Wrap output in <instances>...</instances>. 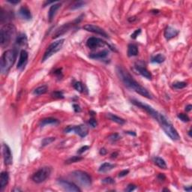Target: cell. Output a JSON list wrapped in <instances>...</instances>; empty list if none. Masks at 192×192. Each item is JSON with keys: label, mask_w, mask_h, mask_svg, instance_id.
<instances>
[{"label": "cell", "mask_w": 192, "mask_h": 192, "mask_svg": "<svg viewBox=\"0 0 192 192\" xmlns=\"http://www.w3.org/2000/svg\"><path fill=\"white\" fill-rule=\"evenodd\" d=\"M117 74L120 80L123 83V84L128 88L131 90L140 94L142 96H144L147 99H152V95L146 88L141 86L138 82L134 79V77L131 75L130 73L123 66L117 67Z\"/></svg>", "instance_id": "6da1fadb"}, {"label": "cell", "mask_w": 192, "mask_h": 192, "mask_svg": "<svg viewBox=\"0 0 192 192\" xmlns=\"http://www.w3.org/2000/svg\"><path fill=\"white\" fill-rule=\"evenodd\" d=\"M156 121L159 123L161 128L163 129L164 131L165 132L167 135L170 138L173 140H179L180 139V136L177 131L176 130L175 128L173 126L170 122L163 115V114H159L158 117L156 120Z\"/></svg>", "instance_id": "7a4b0ae2"}, {"label": "cell", "mask_w": 192, "mask_h": 192, "mask_svg": "<svg viewBox=\"0 0 192 192\" xmlns=\"http://www.w3.org/2000/svg\"><path fill=\"white\" fill-rule=\"evenodd\" d=\"M17 56V50L16 49L6 50L2 54L1 57V71L3 74H6L11 67L14 65Z\"/></svg>", "instance_id": "3957f363"}, {"label": "cell", "mask_w": 192, "mask_h": 192, "mask_svg": "<svg viewBox=\"0 0 192 192\" xmlns=\"http://www.w3.org/2000/svg\"><path fill=\"white\" fill-rule=\"evenodd\" d=\"M16 33V28L11 23H7L1 29V46L5 47L10 44Z\"/></svg>", "instance_id": "277c9868"}, {"label": "cell", "mask_w": 192, "mask_h": 192, "mask_svg": "<svg viewBox=\"0 0 192 192\" xmlns=\"http://www.w3.org/2000/svg\"><path fill=\"white\" fill-rule=\"evenodd\" d=\"M72 178H74L77 182L82 186L89 187L92 184V179L91 176L86 172L82 170L73 171L71 173Z\"/></svg>", "instance_id": "5b68a950"}, {"label": "cell", "mask_w": 192, "mask_h": 192, "mask_svg": "<svg viewBox=\"0 0 192 192\" xmlns=\"http://www.w3.org/2000/svg\"><path fill=\"white\" fill-rule=\"evenodd\" d=\"M64 41H65V39H60L52 43V44L47 47L45 53H44V56H43L42 58V62H45V61L47 60V59H48L50 56H52L53 54L59 52V50L62 49V46H63Z\"/></svg>", "instance_id": "8992f818"}, {"label": "cell", "mask_w": 192, "mask_h": 192, "mask_svg": "<svg viewBox=\"0 0 192 192\" xmlns=\"http://www.w3.org/2000/svg\"><path fill=\"white\" fill-rule=\"evenodd\" d=\"M51 173V169L48 167H41L32 176V180L36 183H41L45 181Z\"/></svg>", "instance_id": "52a82bcc"}, {"label": "cell", "mask_w": 192, "mask_h": 192, "mask_svg": "<svg viewBox=\"0 0 192 192\" xmlns=\"http://www.w3.org/2000/svg\"><path fill=\"white\" fill-rule=\"evenodd\" d=\"M131 103L133 104V105H134L135 106H137V107H138V108H141V109L144 110V111H145L146 112L149 114V115L151 116V117H152V118H154L155 120H157L158 117V115L160 113H158V111H156L153 108H152L151 106L146 105V104L143 103V102H140V101L136 100V99H132V100H131Z\"/></svg>", "instance_id": "ba28073f"}, {"label": "cell", "mask_w": 192, "mask_h": 192, "mask_svg": "<svg viewBox=\"0 0 192 192\" xmlns=\"http://www.w3.org/2000/svg\"><path fill=\"white\" fill-rule=\"evenodd\" d=\"M88 127L86 125H80L75 126H68L65 129V133L74 132L76 134H78L80 137H84L88 134Z\"/></svg>", "instance_id": "9c48e42d"}, {"label": "cell", "mask_w": 192, "mask_h": 192, "mask_svg": "<svg viewBox=\"0 0 192 192\" xmlns=\"http://www.w3.org/2000/svg\"><path fill=\"white\" fill-rule=\"evenodd\" d=\"M86 45L90 49H96L99 48V47H104L105 45H108L109 44L105 41L104 40L101 39V38H95V37H92V38H89V39L86 41Z\"/></svg>", "instance_id": "30bf717a"}, {"label": "cell", "mask_w": 192, "mask_h": 192, "mask_svg": "<svg viewBox=\"0 0 192 192\" xmlns=\"http://www.w3.org/2000/svg\"><path fill=\"white\" fill-rule=\"evenodd\" d=\"M58 183L59 185L64 189V190L67 191H71V192H80V189L77 187L76 185H74L73 182H71L66 181V180L59 179L58 180Z\"/></svg>", "instance_id": "8fae6325"}, {"label": "cell", "mask_w": 192, "mask_h": 192, "mask_svg": "<svg viewBox=\"0 0 192 192\" xmlns=\"http://www.w3.org/2000/svg\"><path fill=\"white\" fill-rule=\"evenodd\" d=\"M83 29L85 30L88 31V32H92V33L97 34V35H102V36L105 37V38H108V35L103 29L95 25L92 24H86L83 26Z\"/></svg>", "instance_id": "7c38bea8"}, {"label": "cell", "mask_w": 192, "mask_h": 192, "mask_svg": "<svg viewBox=\"0 0 192 192\" xmlns=\"http://www.w3.org/2000/svg\"><path fill=\"white\" fill-rule=\"evenodd\" d=\"M2 155L4 162L6 165H11L13 163V157L11 149L6 143L2 144Z\"/></svg>", "instance_id": "4fadbf2b"}, {"label": "cell", "mask_w": 192, "mask_h": 192, "mask_svg": "<svg viewBox=\"0 0 192 192\" xmlns=\"http://www.w3.org/2000/svg\"><path fill=\"white\" fill-rule=\"evenodd\" d=\"M72 24H71V23H65V24L62 25L60 27L58 28L56 30V32H54V34H53V38H59V36H62V35H65L67 32H68V31L70 30V29H71V26H72Z\"/></svg>", "instance_id": "5bb4252c"}, {"label": "cell", "mask_w": 192, "mask_h": 192, "mask_svg": "<svg viewBox=\"0 0 192 192\" xmlns=\"http://www.w3.org/2000/svg\"><path fill=\"white\" fill-rule=\"evenodd\" d=\"M28 60V53L25 50H22L20 53V57H19L18 62H17V68L18 69L23 68Z\"/></svg>", "instance_id": "9a60e30c"}, {"label": "cell", "mask_w": 192, "mask_h": 192, "mask_svg": "<svg viewBox=\"0 0 192 192\" xmlns=\"http://www.w3.org/2000/svg\"><path fill=\"white\" fill-rule=\"evenodd\" d=\"M179 34V31L171 26H167L164 30V38L167 40H170L175 38Z\"/></svg>", "instance_id": "2e32d148"}, {"label": "cell", "mask_w": 192, "mask_h": 192, "mask_svg": "<svg viewBox=\"0 0 192 192\" xmlns=\"http://www.w3.org/2000/svg\"><path fill=\"white\" fill-rule=\"evenodd\" d=\"M18 13H19V15H20V17H21L22 19H23V20H31L32 17L30 10H29V8L26 6L21 7V8H20V10H19Z\"/></svg>", "instance_id": "e0dca14e"}, {"label": "cell", "mask_w": 192, "mask_h": 192, "mask_svg": "<svg viewBox=\"0 0 192 192\" xmlns=\"http://www.w3.org/2000/svg\"><path fill=\"white\" fill-rule=\"evenodd\" d=\"M136 69L137 70V71L139 72L140 74L144 77L145 78L148 79V80H152V75L150 73V71L149 70H147L146 68L143 67V65H136Z\"/></svg>", "instance_id": "ac0fdd59"}, {"label": "cell", "mask_w": 192, "mask_h": 192, "mask_svg": "<svg viewBox=\"0 0 192 192\" xmlns=\"http://www.w3.org/2000/svg\"><path fill=\"white\" fill-rule=\"evenodd\" d=\"M60 7H61V3H59V2H57V3H54L53 5H52L51 6H50V10H49V12H48L49 21L51 22L52 20H53V18H54L56 12H57L58 10L60 8Z\"/></svg>", "instance_id": "d6986e66"}, {"label": "cell", "mask_w": 192, "mask_h": 192, "mask_svg": "<svg viewBox=\"0 0 192 192\" xmlns=\"http://www.w3.org/2000/svg\"><path fill=\"white\" fill-rule=\"evenodd\" d=\"M8 180H9V176H8V173L6 171H4L0 175V189L3 190L8 183Z\"/></svg>", "instance_id": "ffe728a7"}, {"label": "cell", "mask_w": 192, "mask_h": 192, "mask_svg": "<svg viewBox=\"0 0 192 192\" xmlns=\"http://www.w3.org/2000/svg\"><path fill=\"white\" fill-rule=\"evenodd\" d=\"M109 54V52L107 50H104L102 51L98 52L95 53H91L89 55V58L93 59H105Z\"/></svg>", "instance_id": "44dd1931"}, {"label": "cell", "mask_w": 192, "mask_h": 192, "mask_svg": "<svg viewBox=\"0 0 192 192\" xmlns=\"http://www.w3.org/2000/svg\"><path fill=\"white\" fill-rule=\"evenodd\" d=\"M26 43H27V37L26 34L20 33L16 39V45L17 46V48L19 47H23L26 45Z\"/></svg>", "instance_id": "7402d4cb"}, {"label": "cell", "mask_w": 192, "mask_h": 192, "mask_svg": "<svg viewBox=\"0 0 192 192\" xmlns=\"http://www.w3.org/2000/svg\"><path fill=\"white\" fill-rule=\"evenodd\" d=\"M57 124H59V121H58L56 119L52 118V117L43 119V120L40 122V126H41V127H44V126H47V125H57Z\"/></svg>", "instance_id": "603a6c76"}, {"label": "cell", "mask_w": 192, "mask_h": 192, "mask_svg": "<svg viewBox=\"0 0 192 192\" xmlns=\"http://www.w3.org/2000/svg\"><path fill=\"white\" fill-rule=\"evenodd\" d=\"M138 54V48L136 44H131L128 47V56L129 57L135 56Z\"/></svg>", "instance_id": "cb8c5ba5"}, {"label": "cell", "mask_w": 192, "mask_h": 192, "mask_svg": "<svg viewBox=\"0 0 192 192\" xmlns=\"http://www.w3.org/2000/svg\"><path fill=\"white\" fill-rule=\"evenodd\" d=\"M107 117L111 120V121L114 122V123H117V124L120 125H124L126 123V120L123 118H120V117H117V116L114 115V114H107Z\"/></svg>", "instance_id": "d4e9b609"}, {"label": "cell", "mask_w": 192, "mask_h": 192, "mask_svg": "<svg viewBox=\"0 0 192 192\" xmlns=\"http://www.w3.org/2000/svg\"><path fill=\"white\" fill-rule=\"evenodd\" d=\"M153 161H154L155 164L157 165L158 167H160L161 169H167V164L165 162V161L164 159H162L160 157H155L153 159Z\"/></svg>", "instance_id": "484cf974"}, {"label": "cell", "mask_w": 192, "mask_h": 192, "mask_svg": "<svg viewBox=\"0 0 192 192\" xmlns=\"http://www.w3.org/2000/svg\"><path fill=\"white\" fill-rule=\"evenodd\" d=\"M114 167H115V165L114 164H112L111 163H107L106 162V163H104L101 165L100 167H99V171L101 173L108 172V171L111 170Z\"/></svg>", "instance_id": "4316f807"}, {"label": "cell", "mask_w": 192, "mask_h": 192, "mask_svg": "<svg viewBox=\"0 0 192 192\" xmlns=\"http://www.w3.org/2000/svg\"><path fill=\"white\" fill-rule=\"evenodd\" d=\"M1 15H0V20H1V23H4L5 21L10 20L12 17L11 12H8V11H5L3 8L1 10Z\"/></svg>", "instance_id": "83f0119b"}, {"label": "cell", "mask_w": 192, "mask_h": 192, "mask_svg": "<svg viewBox=\"0 0 192 192\" xmlns=\"http://www.w3.org/2000/svg\"><path fill=\"white\" fill-rule=\"evenodd\" d=\"M48 90V87L46 85H44V86H39V87L36 88L35 90L33 91V95H44Z\"/></svg>", "instance_id": "f1b7e54d"}, {"label": "cell", "mask_w": 192, "mask_h": 192, "mask_svg": "<svg viewBox=\"0 0 192 192\" xmlns=\"http://www.w3.org/2000/svg\"><path fill=\"white\" fill-rule=\"evenodd\" d=\"M165 60V56H164L163 54H161V53H158V54L155 55V56H152L151 59V62L152 63H158L161 64L162 62H164Z\"/></svg>", "instance_id": "f546056e"}, {"label": "cell", "mask_w": 192, "mask_h": 192, "mask_svg": "<svg viewBox=\"0 0 192 192\" xmlns=\"http://www.w3.org/2000/svg\"><path fill=\"white\" fill-rule=\"evenodd\" d=\"M82 159H83V158L80 157V156H72V157L69 158L68 160L65 161V163L68 164L73 163H77V162H79L80 161H81Z\"/></svg>", "instance_id": "4dcf8cb0"}, {"label": "cell", "mask_w": 192, "mask_h": 192, "mask_svg": "<svg viewBox=\"0 0 192 192\" xmlns=\"http://www.w3.org/2000/svg\"><path fill=\"white\" fill-rule=\"evenodd\" d=\"M187 86V83L185 82H179L177 81L173 83V87L176 89H184L185 87Z\"/></svg>", "instance_id": "1f68e13d"}, {"label": "cell", "mask_w": 192, "mask_h": 192, "mask_svg": "<svg viewBox=\"0 0 192 192\" xmlns=\"http://www.w3.org/2000/svg\"><path fill=\"white\" fill-rule=\"evenodd\" d=\"M86 5V2H83V1H77V2H75L71 7V9L74 10L77 9V8H80L82 7H83Z\"/></svg>", "instance_id": "d6a6232c"}, {"label": "cell", "mask_w": 192, "mask_h": 192, "mask_svg": "<svg viewBox=\"0 0 192 192\" xmlns=\"http://www.w3.org/2000/svg\"><path fill=\"white\" fill-rule=\"evenodd\" d=\"M56 140V138L55 137H46L44 138V139L42 140V141H41V146H46L49 145V144L52 143L53 142V141Z\"/></svg>", "instance_id": "836d02e7"}, {"label": "cell", "mask_w": 192, "mask_h": 192, "mask_svg": "<svg viewBox=\"0 0 192 192\" xmlns=\"http://www.w3.org/2000/svg\"><path fill=\"white\" fill-rule=\"evenodd\" d=\"M178 118L181 121L184 122V123H188V122L190 121V118H189L187 114H179L178 115Z\"/></svg>", "instance_id": "e575fe53"}, {"label": "cell", "mask_w": 192, "mask_h": 192, "mask_svg": "<svg viewBox=\"0 0 192 192\" xmlns=\"http://www.w3.org/2000/svg\"><path fill=\"white\" fill-rule=\"evenodd\" d=\"M120 138H121V137L119 134H111L108 137V139L111 141H112V142H116V141L120 140Z\"/></svg>", "instance_id": "d590c367"}, {"label": "cell", "mask_w": 192, "mask_h": 192, "mask_svg": "<svg viewBox=\"0 0 192 192\" xmlns=\"http://www.w3.org/2000/svg\"><path fill=\"white\" fill-rule=\"evenodd\" d=\"M52 96L55 99H64V95L62 93V92L60 91H56V92H53Z\"/></svg>", "instance_id": "8d00e7d4"}, {"label": "cell", "mask_w": 192, "mask_h": 192, "mask_svg": "<svg viewBox=\"0 0 192 192\" xmlns=\"http://www.w3.org/2000/svg\"><path fill=\"white\" fill-rule=\"evenodd\" d=\"M74 89L77 91V92H83V84L80 83V82H77V83H75V84L74 85Z\"/></svg>", "instance_id": "74e56055"}, {"label": "cell", "mask_w": 192, "mask_h": 192, "mask_svg": "<svg viewBox=\"0 0 192 192\" xmlns=\"http://www.w3.org/2000/svg\"><path fill=\"white\" fill-rule=\"evenodd\" d=\"M115 182V181H114V179H112L111 177H107V178L104 179H102V183H104V184H114V183Z\"/></svg>", "instance_id": "f35d334b"}, {"label": "cell", "mask_w": 192, "mask_h": 192, "mask_svg": "<svg viewBox=\"0 0 192 192\" xmlns=\"http://www.w3.org/2000/svg\"><path fill=\"white\" fill-rule=\"evenodd\" d=\"M140 33H141V29H137V30H135L134 32L131 34V38H133V39H136V38H137L138 35H139Z\"/></svg>", "instance_id": "ab89813d"}, {"label": "cell", "mask_w": 192, "mask_h": 192, "mask_svg": "<svg viewBox=\"0 0 192 192\" xmlns=\"http://www.w3.org/2000/svg\"><path fill=\"white\" fill-rule=\"evenodd\" d=\"M89 148H90V147H89V146H82L81 148L79 149L78 151H77V153H78V154H82V153H83L84 152H86V150L89 149Z\"/></svg>", "instance_id": "60d3db41"}, {"label": "cell", "mask_w": 192, "mask_h": 192, "mask_svg": "<svg viewBox=\"0 0 192 192\" xmlns=\"http://www.w3.org/2000/svg\"><path fill=\"white\" fill-rule=\"evenodd\" d=\"M89 124L90 125V126L92 128H95L96 126H97L98 123H97V121H96L95 119H90L89 121Z\"/></svg>", "instance_id": "b9f144b4"}, {"label": "cell", "mask_w": 192, "mask_h": 192, "mask_svg": "<svg viewBox=\"0 0 192 192\" xmlns=\"http://www.w3.org/2000/svg\"><path fill=\"white\" fill-rule=\"evenodd\" d=\"M136 188V185H132V184H130L128 185L127 188L126 189V191H134V189Z\"/></svg>", "instance_id": "7bdbcfd3"}, {"label": "cell", "mask_w": 192, "mask_h": 192, "mask_svg": "<svg viewBox=\"0 0 192 192\" xmlns=\"http://www.w3.org/2000/svg\"><path fill=\"white\" fill-rule=\"evenodd\" d=\"M129 173V170H124L121 171V172L119 173V176L120 177H124L126 176H127L128 174Z\"/></svg>", "instance_id": "ee69618b"}, {"label": "cell", "mask_w": 192, "mask_h": 192, "mask_svg": "<svg viewBox=\"0 0 192 192\" xmlns=\"http://www.w3.org/2000/svg\"><path fill=\"white\" fill-rule=\"evenodd\" d=\"M73 108H74V111H75L76 113H80V111H81V109H80V106H79L78 105H73Z\"/></svg>", "instance_id": "f6af8a7d"}, {"label": "cell", "mask_w": 192, "mask_h": 192, "mask_svg": "<svg viewBox=\"0 0 192 192\" xmlns=\"http://www.w3.org/2000/svg\"><path fill=\"white\" fill-rule=\"evenodd\" d=\"M54 74H56V75H57V76H59V77H62V69H61V68H58V69H56V71H55V72H54Z\"/></svg>", "instance_id": "bcb514c9"}, {"label": "cell", "mask_w": 192, "mask_h": 192, "mask_svg": "<svg viewBox=\"0 0 192 192\" xmlns=\"http://www.w3.org/2000/svg\"><path fill=\"white\" fill-rule=\"evenodd\" d=\"M107 153H108V151L106 150V149L103 148V149H102L100 150V154L102 155H106Z\"/></svg>", "instance_id": "7dc6e473"}, {"label": "cell", "mask_w": 192, "mask_h": 192, "mask_svg": "<svg viewBox=\"0 0 192 192\" xmlns=\"http://www.w3.org/2000/svg\"><path fill=\"white\" fill-rule=\"evenodd\" d=\"M8 2H9V3L11 4H14V5H16V4H18L20 3V1H18V0H17V1H11V0H8Z\"/></svg>", "instance_id": "c3c4849f"}, {"label": "cell", "mask_w": 192, "mask_h": 192, "mask_svg": "<svg viewBox=\"0 0 192 192\" xmlns=\"http://www.w3.org/2000/svg\"><path fill=\"white\" fill-rule=\"evenodd\" d=\"M158 179L160 180H164V179H165V176L164 175V174H162V173H160L158 175Z\"/></svg>", "instance_id": "681fc988"}, {"label": "cell", "mask_w": 192, "mask_h": 192, "mask_svg": "<svg viewBox=\"0 0 192 192\" xmlns=\"http://www.w3.org/2000/svg\"><path fill=\"white\" fill-rule=\"evenodd\" d=\"M191 108H192V106L191 105H188V106H186L185 108V111H187V112H189V111H191Z\"/></svg>", "instance_id": "f907efd6"}, {"label": "cell", "mask_w": 192, "mask_h": 192, "mask_svg": "<svg viewBox=\"0 0 192 192\" xmlns=\"http://www.w3.org/2000/svg\"><path fill=\"white\" fill-rule=\"evenodd\" d=\"M126 133H127L128 134H130V135H133V136H136V133L134 131H126Z\"/></svg>", "instance_id": "816d5d0a"}, {"label": "cell", "mask_w": 192, "mask_h": 192, "mask_svg": "<svg viewBox=\"0 0 192 192\" xmlns=\"http://www.w3.org/2000/svg\"><path fill=\"white\" fill-rule=\"evenodd\" d=\"M185 190L186 191H191V187L189 186L188 188H185Z\"/></svg>", "instance_id": "f5cc1de1"}, {"label": "cell", "mask_w": 192, "mask_h": 192, "mask_svg": "<svg viewBox=\"0 0 192 192\" xmlns=\"http://www.w3.org/2000/svg\"><path fill=\"white\" fill-rule=\"evenodd\" d=\"M118 155V153H117V152L113 153V154H112V157H113V158H116V157H117V156H116V155Z\"/></svg>", "instance_id": "db71d44e"}, {"label": "cell", "mask_w": 192, "mask_h": 192, "mask_svg": "<svg viewBox=\"0 0 192 192\" xmlns=\"http://www.w3.org/2000/svg\"><path fill=\"white\" fill-rule=\"evenodd\" d=\"M191 129H190V130H189V131H188V134H189V136L191 137Z\"/></svg>", "instance_id": "11a10c76"}]
</instances>
